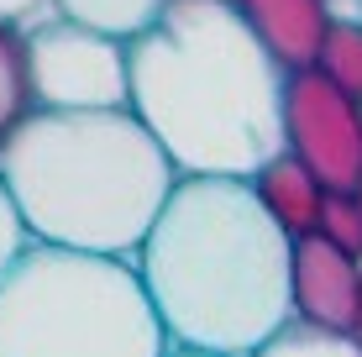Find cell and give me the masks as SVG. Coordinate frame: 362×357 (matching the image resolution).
<instances>
[{
	"label": "cell",
	"mask_w": 362,
	"mask_h": 357,
	"mask_svg": "<svg viewBox=\"0 0 362 357\" xmlns=\"http://www.w3.org/2000/svg\"><path fill=\"white\" fill-rule=\"evenodd\" d=\"M132 268L168 347L252 357L289 326V237L247 179L179 174Z\"/></svg>",
	"instance_id": "cell-1"
},
{
	"label": "cell",
	"mask_w": 362,
	"mask_h": 357,
	"mask_svg": "<svg viewBox=\"0 0 362 357\" xmlns=\"http://www.w3.org/2000/svg\"><path fill=\"white\" fill-rule=\"evenodd\" d=\"M273 58L226 0H168L127 42V110L163 147L173 174L252 179L279 153Z\"/></svg>",
	"instance_id": "cell-2"
},
{
	"label": "cell",
	"mask_w": 362,
	"mask_h": 357,
	"mask_svg": "<svg viewBox=\"0 0 362 357\" xmlns=\"http://www.w3.org/2000/svg\"><path fill=\"white\" fill-rule=\"evenodd\" d=\"M0 179L32 242L132 263L179 174L132 110H27Z\"/></svg>",
	"instance_id": "cell-3"
},
{
	"label": "cell",
	"mask_w": 362,
	"mask_h": 357,
	"mask_svg": "<svg viewBox=\"0 0 362 357\" xmlns=\"http://www.w3.org/2000/svg\"><path fill=\"white\" fill-rule=\"evenodd\" d=\"M132 263L32 242L0 274V357H163Z\"/></svg>",
	"instance_id": "cell-4"
},
{
	"label": "cell",
	"mask_w": 362,
	"mask_h": 357,
	"mask_svg": "<svg viewBox=\"0 0 362 357\" xmlns=\"http://www.w3.org/2000/svg\"><path fill=\"white\" fill-rule=\"evenodd\" d=\"M32 110H127V42L42 16L21 32Z\"/></svg>",
	"instance_id": "cell-5"
},
{
	"label": "cell",
	"mask_w": 362,
	"mask_h": 357,
	"mask_svg": "<svg viewBox=\"0 0 362 357\" xmlns=\"http://www.w3.org/2000/svg\"><path fill=\"white\" fill-rule=\"evenodd\" d=\"M279 142L315 174L326 194H352L362 179V110L315 69L279 79Z\"/></svg>",
	"instance_id": "cell-6"
},
{
	"label": "cell",
	"mask_w": 362,
	"mask_h": 357,
	"mask_svg": "<svg viewBox=\"0 0 362 357\" xmlns=\"http://www.w3.org/2000/svg\"><path fill=\"white\" fill-rule=\"evenodd\" d=\"M362 315V263L336 252L320 237L289 242V321H305L331 336H352Z\"/></svg>",
	"instance_id": "cell-7"
},
{
	"label": "cell",
	"mask_w": 362,
	"mask_h": 357,
	"mask_svg": "<svg viewBox=\"0 0 362 357\" xmlns=\"http://www.w3.org/2000/svg\"><path fill=\"white\" fill-rule=\"evenodd\" d=\"M242 16V27L257 37V47L273 58V69H310L320 32H326V0H226Z\"/></svg>",
	"instance_id": "cell-8"
},
{
	"label": "cell",
	"mask_w": 362,
	"mask_h": 357,
	"mask_svg": "<svg viewBox=\"0 0 362 357\" xmlns=\"http://www.w3.org/2000/svg\"><path fill=\"white\" fill-rule=\"evenodd\" d=\"M247 189H252L257 211H263L273 226L289 237V242L315 237V221H320V200H326V189L315 184V174H310L299 158H289V153L279 147L268 163H257V168H252Z\"/></svg>",
	"instance_id": "cell-9"
},
{
	"label": "cell",
	"mask_w": 362,
	"mask_h": 357,
	"mask_svg": "<svg viewBox=\"0 0 362 357\" xmlns=\"http://www.w3.org/2000/svg\"><path fill=\"white\" fill-rule=\"evenodd\" d=\"M168 0H47L58 21H74L84 32H100L110 42H132L163 16Z\"/></svg>",
	"instance_id": "cell-10"
},
{
	"label": "cell",
	"mask_w": 362,
	"mask_h": 357,
	"mask_svg": "<svg viewBox=\"0 0 362 357\" xmlns=\"http://www.w3.org/2000/svg\"><path fill=\"white\" fill-rule=\"evenodd\" d=\"M310 69L326 84H336L346 100H362V27L357 21H326Z\"/></svg>",
	"instance_id": "cell-11"
},
{
	"label": "cell",
	"mask_w": 362,
	"mask_h": 357,
	"mask_svg": "<svg viewBox=\"0 0 362 357\" xmlns=\"http://www.w3.org/2000/svg\"><path fill=\"white\" fill-rule=\"evenodd\" d=\"M32 110L27 95V64H21V32L0 27V142L16 131V121Z\"/></svg>",
	"instance_id": "cell-12"
},
{
	"label": "cell",
	"mask_w": 362,
	"mask_h": 357,
	"mask_svg": "<svg viewBox=\"0 0 362 357\" xmlns=\"http://www.w3.org/2000/svg\"><path fill=\"white\" fill-rule=\"evenodd\" d=\"M252 357H357V347H352V336H331V331H315L305 321H289Z\"/></svg>",
	"instance_id": "cell-13"
},
{
	"label": "cell",
	"mask_w": 362,
	"mask_h": 357,
	"mask_svg": "<svg viewBox=\"0 0 362 357\" xmlns=\"http://www.w3.org/2000/svg\"><path fill=\"white\" fill-rule=\"evenodd\" d=\"M315 237L331 242L336 252H346L352 263H362V211H357L352 194H326V200H320Z\"/></svg>",
	"instance_id": "cell-14"
},
{
	"label": "cell",
	"mask_w": 362,
	"mask_h": 357,
	"mask_svg": "<svg viewBox=\"0 0 362 357\" xmlns=\"http://www.w3.org/2000/svg\"><path fill=\"white\" fill-rule=\"evenodd\" d=\"M27 247H32V237H27V226H21V216H16V200H11L6 179H0V274H6Z\"/></svg>",
	"instance_id": "cell-15"
},
{
	"label": "cell",
	"mask_w": 362,
	"mask_h": 357,
	"mask_svg": "<svg viewBox=\"0 0 362 357\" xmlns=\"http://www.w3.org/2000/svg\"><path fill=\"white\" fill-rule=\"evenodd\" d=\"M42 16H53V11H47V0H0V27L27 32V27H37Z\"/></svg>",
	"instance_id": "cell-16"
},
{
	"label": "cell",
	"mask_w": 362,
	"mask_h": 357,
	"mask_svg": "<svg viewBox=\"0 0 362 357\" xmlns=\"http://www.w3.org/2000/svg\"><path fill=\"white\" fill-rule=\"evenodd\" d=\"M163 357H221V352H199V347H168Z\"/></svg>",
	"instance_id": "cell-17"
},
{
	"label": "cell",
	"mask_w": 362,
	"mask_h": 357,
	"mask_svg": "<svg viewBox=\"0 0 362 357\" xmlns=\"http://www.w3.org/2000/svg\"><path fill=\"white\" fill-rule=\"evenodd\" d=\"M352 347H357V357H362V315H357V326H352Z\"/></svg>",
	"instance_id": "cell-18"
},
{
	"label": "cell",
	"mask_w": 362,
	"mask_h": 357,
	"mask_svg": "<svg viewBox=\"0 0 362 357\" xmlns=\"http://www.w3.org/2000/svg\"><path fill=\"white\" fill-rule=\"evenodd\" d=\"M352 200H357V211H362V179H357V189H352Z\"/></svg>",
	"instance_id": "cell-19"
},
{
	"label": "cell",
	"mask_w": 362,
	"mask_h": 357,
	"mask_svg": "<svg viewBox=\"0 0 362 357\" xmlns=\"http://www.w3.org/2000/svg\"><path fill=\"white\" fill-rule=\"evenodd\" d=\"M357 110H362V100H357Z\"/></svg>",
	"instance_id": "cell-20"
},
{
	"label": "cell",
	"mask_w": 362,
	"mask_h": 357,
	"mask_svg": "<svg viewBox=\"0 0 362 357\" xmlns=\"http://www.w3.org/2000/svg\"><path fill=\"white\" fill-rule=\"evenodd\" d=\"M357 27H362V21H357Z\"/></svg>",
	"instance_id": "cell-21"
}]
</instances>
